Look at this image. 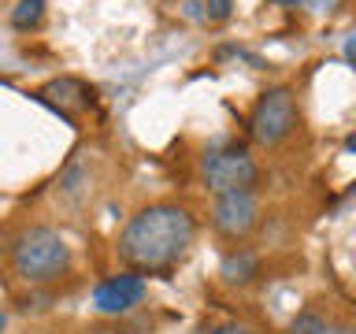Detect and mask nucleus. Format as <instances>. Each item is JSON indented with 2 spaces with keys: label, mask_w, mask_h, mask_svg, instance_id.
<instances>
[{
  "label": "nucleus",
  "mask_w": 356,
  "mask_h": 334,
  "mask_svg": "<svg viewBox=\"0 0 356 334\" xmlns=\"http://www.w3.org/2000/svg\"><path fill=\"white\" fill-rule=\"evenodd\" d=\"M197 223L178 205H149L134 216L119 234V256L138 271H160L171 267L189 249Z\"/></svg>",
  "instance_id": "f257e3e1"
},
{
  "label": "nucleus",
  "mask_w": 356,
  "mask_h": 334,
  "mask_svg": "<svg viewBox=\"0 0 356 334\" xmlns=\"http://www.w3.org/2000/svg\"><path fill=\"white\" fill-rule=\"evenodd\" d=\"M11 264H15L19 278L41 286V283L60 278L71 267V249L52 227H30L11 245Z\"/></svg>",
  "instance_id": "f03ea898"
},
{
  "label": "nucleus",
  "mask_w": 356,
  "mask_h": 334,
  "mask_svg": "<svg viewBox=\"0 0 356 334\" xmlns=\"http://www.w3.org/2000/svg\"><path fill=\"white\" fill-rule=\"evenodd\" d=\"M200 175L211 193H230V189H249L256 182V164L245 145H216L200 160Z\"/></svg>",
  "instance_id": "7ed1b4c3"
},
{
  "label": "nucleus",
  "mask_w": 356,
  "mask_h": 334,
  "mask_svg": "<svg viewBox=\"0 0 356 334\" xmlns=\"http://www.w3.org/2000/svg\"><path fill=\"white\" fill-rule=\"evenodd\" d=\"M297 122V100L289 86H275L256 100L252 116H249V134L256 145H278L282 138H289Z\"/></svg>",
  "instance_id": "20e7f679"
},
{
  "label": "nucleus",
  "mask_w": 356,
  "mask_h": 334,
  "mask_svg": "<svg viewBox=\"0 0 356 334\" xmlns=\"http://www.w3.org/2000/svg\"><path fill=\"white\" fill-rule=\"evenodd\" d=\"M256 219H260V205H256L252 189H230V193H219L216 197V208H211V223L222 238H245Z\"/></svg>",
  "instance_id": "39448f33"
},
{
  "label": "nucleus",
  "mask_w": 356,
  "mask_h": 334,
  "mask_svg": "<svg viewBox=\"0 0 356 334\" xmlns=\"http://www.w3.org/2000/svg\"><path fill=\"white\" fill-rule=\"evenodd\" d=\"M145 297V278L141 275H115V278H104L97 289H93V305L104 312V316H122L130 312L134 305H141Z\"/></svg>",
  "instance_id": "423d86ee"
},
{
  "label": "nucleus",
  "mask_w": 356,
  "mask_h": 334,
  "mask_svg": "<svg viewBox=\"0 0 356 334\" xmlns=\"http://www.w3.org/2000/svg\"><path fill=\"white\" fill-rule=\"evenodd\" d=\"M38 97L44 100V104H52L56 111H63V116H71V111H82V108L93 104V93H89L78 78H52Z\"/></svg>",
  "instance_id": "0eeeda50"
},
{
  "label": "nucleus",
  "mask_w": 356,
  "mask_h": 334,
  "mask_svg": "<svg viewBox=\"0 0 356 334\" xmlns=\"http://www.w3.org/2000/svg\"><path fill=\"white\" fill-rule=\"evenodd\" d=\"M256 256H249V253H234V256H227L222 260V267H219V275H222V283H230V286H245L249 278L256 275Z\"/></svg>",
  "instance_id": "6e6552de"
},
{
  "label": "nucleus",
  "mask_w": 356,
  "mask_h": 334,
  "mask_svg": "<svg viewBox=\"0 0 356 334\" xmlns=\"http://www.w3.org/2000/svg\"><path fill=\"white\" fill-rule=\"evenodd\" d=\"M44 15V0H19L15 11H11V26L15 30H30V26H38Z\"/></svg>",
  "instance_id": "1a4fd4ad"
},
{
  "label": "nucleus",
  "mask_w": 356,
  "mask_h": 334,
  "mask_svg": "<svg viewBox=\"0 0 356 334\" xmlns=\"http://www.w3.org/2000/svg\"><path fill=\"white\" fill-rule=\"evenodd\" d=\"M327 323H323V316H316V312H305V316L293 319V327H289V334H319Z\"/></svg>",
  "instance_id": "9d476101"
},
{
  "label": "nucleus",
  "mask_w": 356,
  "mask_h": 334,
  "mask_svg": "<svg viewBox=\"0 0 356 334\" xmlns=\"http://www.w3.org/2000/svg\"><path fill=\"white\" fill-rule=\"evenodd\" d=\"M230 8H234V0H208V8H204V15L211 19V22H222L230 15Z\"/></svg>",
  "instance_id": "9b49d317"
},
{
  "label": "nucleus",
  "mask_w": 356,
  "mask_h": 334,
  "mask_svg": "<svg viewBox=\"0 0 356 334\" xmlns=\"http://www.w3.org/2000/svg\"><path fill=\"white\" fill-rule=\"evenodd\" d=\"M208 334H252L249 327H238V323H222V327H211Z\"/></svg>",
  "instance_id": "f8f14e48"
},
{
  "label": "nucleus",
  "mask_w": 356,
  "mask_h": 334,
  "mask_svg": "<svg viewBox=\"0 0 356 334\" xmlns=\"http://www.w3.org/2000/svg\"><path fill=\"white\" fill-rule=\"evenodd\" d=\"M305 4L312 11H330V8H338V0H305Z\"/></svg>",
  "instance_id": "ddd939ff"
},
{
  "label": "nucleus",
  "mask_w": 356,
  "mask_h": 334,
  "mask_svg": "<svg viewBox=\"0 0 356 334\" xmlns=\"http://www.w3.org/2000/svg\"><path fill=\"white\" fill-rule=\"evenodd\" d=\"M345 60H349V63L356 67V33H353L349 41H345Z\"/></svg>",
  "instance_id": "4468645a"
},
{
  "label": "nucleus",
  "mask_w": 356,
  "mask_h": 334,
  "mask_svg": "<svg viewBox=\"0 0 356 334\" xmlns=\"http://www.w3.org/2000/svg\"><path fill=\"white\" fill-rule=\"evenodd\" d=\"M319 334H356V331H353V327H330V323H327Z\"/></svg>",
  "instance_id": "2eb2a0df"
},
{
  "label": "nucleus",
  "mask_w": 356,
  "mask_h": 334,
  "mask_svg": "<svg viewBox=\"0 0 356 334\" xmlns=\"http://www.w3.org/2000/svg\"><path fill=\"white\" fill-rule=\"evenodd\" d=\"M345 149H349V152H356V138H349V141H345Z\"/></svg>",
  "instance_id": "dca6fc26"
},
{
  "label": "nucleus",
  "mask_w": 356,
  "mask_h": 334,
  "mask_svg": "<svg viewBox=\"0 0 356 334\" xmlns=\"http://www.w3.org/2000/svg\"><path fill=\"white\" fill-rule=\"evenodd\" d=\"M4 323H8V316H4V308H0V331H4Z\"/></svg>",
  "instance_id": "f3484780"
}]
</instances>
